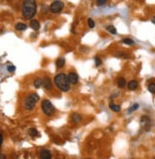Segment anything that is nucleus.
<instances>
[{
  "mask_svg": "<svg viewBox=\"0 0 155 159\" xmlns=\"http://www.w3.org/2000/svg\"><path fill=\"white\" fill-rule=\"evenodd\" d=\"M36 13L35 0H24L22 4V15L26 19H31Z\"/></svg>",
  "mask_w": 155,
  "mask_h": 159,
  "instance_id": "obj_1",
  "label": "nucleus"
},
{
  "mask_svg": "<svg viewBox=\"0 0 155 159\" xmlns=\"http://www.w3.org/2000/svg\"><path fill=\"white\" fill-rule=\"evenodd\" d=\"M55 83L61 91L66 92L70 89V81L64 74H59L55 78Z\"/></svg>",
  "mask_w": 155,
  "mask_h": 159,
  "instance_id": "obj_2",
  "label": "nucleus"
},
{
  "mask_svg": "<svg viewBox=\"0 0 155 159\" xmlns=\"http://www.w3.org/2000/svg\"><path fill=\"white\" fill-rule=\"evenodd\" d=\"M39 100V96L35 93H32L29 95V97L25 100V103H24V105H25V108L28 109V110H31L35 108L36 102Z\"/></svg>",
  "mask_w": 155,
  "mask_h": 159,
  "instance_id": "obj_3",
  "label": "nucleus"
},
{
  "mask_svg": "<svg viewBox=\"0 0 155 159\" xmlns=\"http://www.w3.org/2000/svg\"><path fill=\"white\" fill-rule=\"evenodd\" d=\"M41 108L43 110V112L45 113L47 116H51L55 113V108L54 105L51 103V102H49L48 100H44L42 103H41Z\"/></svg>",
  "mask_w": 155,
  "mask_h": 159,
  "instance_id": "obj_4",
  "label": "nucleus"
},
{
  "mask_svg": "<svg viewBox=\"0 0 155 159\" xmlns=\"http://www.w3.org/2000/svg\"><path fill=\"white\" fill-rule=\"evenodd\" d=\"M63 7H64V4H63V2H61V1H55L50 7V10L52 13H54V14H58V13H60V11L63 9Z\"/></svg>",
  "mask_w": 155,
  "mask_h": 159,
  "instance_id": "obj_5",
  "label": "nucleus"
},
{
  "mask_svg": "<svg viewBox=\"0 0 155 159\" xmlns=\"http://www.w3.org/2000/svg\"><path fill=\"white\" fill-rule=\"evenodd\" d=\"M141 125L142 127L145 128V130L148 131L151 128V121L148 116H142L141 118Z\"/></svg>",
  "mask_w": 155,
  "mask_h": 159,
  "instance_id": "obj_6",
  "label": "nucleus"
},
{
  "mask_svg": "<svg viewBox=\"0 0 155 159\" xmlns=\"http://www.w3.org/2000/svg\"><path fill=\"white\" fill-rule=\"evenodd\" d=\"M39 159H52L51 152L48 149H41L39 151Z\"/></svg>",
  "mask_w": 155,
  "mask_h": 159,
  "instance_id": "obj_7",
  "label": "nucleus"
},
{
  "mask_svg": "<svg viewBox=\"0 0 155 159\" xmlns=\"http://www.w3.org/2000/svg\"><path fill=\"white\" fill-rule=\"evenodd\" d=\"M68 79H69V81H70L71 83H73V84H76L77 82H78V80H79V78H78V75L74 73V72H72L69 74V76H68Z\"/></svg>",
  "mask_w": 155,
  "mask_h": 159,
  "instance_id": "obj_8",
  "label": "nucleus"
},
{
  "mask_svg": "<svg viewBox=\"0 0 155 159\" xmlns=\"http://www.w3.org/2000/svg\"><path fill=\"white\" fill-rule=\"evenodd\" d=\"M43 86H44V88L45 89H47V90H49V89H51L52 88V82H51L50 78L46 77L44 80H43Z\"/></svg>",
  "mask_w": 155,
  "mask_h": 159,
  "instance_id": "obj_9",
  "label": "nucleus"
},
{
  "mask_svg": "<svg viewBox=\"0 0 155 159\" xmlns=\"http://www.w3.org/2000/svg\"><path fill=\"white\" fill-rule=\"evenodd\" d=\"M71 119H72V122H74V123L78 124L80 123V121H81V116H80V114H78V113H74V114H72V116H71Z\"/></svg>",
  "mask_w": 155,
  "mask_h": 159,
  "instance_id": "obj_10",
  "label": "nucleus"
},
{
  "mask_svg": "<svg viewBox=\"0 0 155 159\" xmlns=\"http://www.w3.org/2000/svg\"><path fill=\"white\" fill-rule=\"evenodd\" d=\"M30 26H31V28H32L33 30H35V31H37L40 27L39 22L37 20H32L30 22Z\"/></svg>",
  "mask_w": 155,
  "mask_h": 159,
  "instance_id": "obj_11",
  "label": "nucleus"
},
{
  "mask_svg": "<svg viewBox=\"0 0 155 159\" xmlns=\"http://www.w3.org/2000/svg\"><path fill=\"white\" fill-rule=\"evenodd\" d=\"M128 89H130V90H135L136 88L138 87V82H136V81H130L129 82H128Z\"/></svg>",
  "mask_w": 155,
  "mask_h": 159,
  "instance_id": "obj_12",
  "label": "nucleus"
},
{
  "mask_svg": "<svg viewBox=\"0 0 155 159\" xmlns=\"http://www.w3.org/2000/svg\"><path fill=\"white\" fill-rule=\"evenodd\" d=\"M56 64H57V67H58V68H61V67H63V65L65 64L64 58H59V59L57 60Z\"/></svg>",
  "mask_w": 155,
  "mask_h": 159,
  "instance_id": "obj_13",
  "label": "nucleus"
},
{
  "mask_svg": "<svg viewBox=\"0 0 155 159\" xmlns=\"http://www.w3.org/2000/svg\"><path fill=\"white\" fill-rule=\"evenodd\" d=\"M15 29L18 30V31H24V30L27 29V25L24 24V23H17L15 25Z\"/></svg>",
  "mask_w": 155,
  "mask_h": 159,
  "instance_id": "obj_14",
  "label": "nucleus"
},
{
  "mask_svg": "<svg viewBox=\"0 0 155 159\" xmlns=\"http://www.w3.org/2000/svg\"><path fill=\"white\" fill-rule=\"evenodd\" d=\"M109 108L111 109V110L115 111V112H118V111H120L121 107H120V105H118V104H115V103H110V104H109Z\"/></svg>",
  "mask_w": 155,
  "mask_h": 159,
  "instance_id": "obj_15",
  "label": "nucleus"
},
{
  "mask_svg": "<svg viewBox=\"0 0 155 159\" xmlns=\"http://www.w3.org/2000/svg\"><path fill=\"white\" fill-rule=\"evenodd\" d=\"M106 30L109 32L110 34H112V35H116L117 34V30H116V28L114 26H107L106 27Z\"/></svg>",
  "mask_w": 155,
  "mask_h": 159,
  "instance_id": "obj_16",
  "label": "nucleus"
},
{
  "mask_svg": "<svg viewBox=\"0 0 155 159\" xmlns=\"http://www.w3.org/2000/svg\"><path fill=\"white\" fill-rule=\"evenodd\" d=\"M42 83H43V82H42L41 79H35V82H34V85H35V88H39Z\"/></svg>",
  "mask_w": 155,
  "mask_h": 159,
  "instance_id": "obj_17",
  "label": "nucleus"
},
{
  "mask_svg": "<svg viewBox=\"0 0 155 159\" xmlns=\"http://www.w3.org/2000/svg\"><path fill=\"white\" fill-rule=\"evenodd\" d=\"M29 134L32 137H35V136L38 135V131L35 128H29Z\"/></svg>",
  "mask_w": 155,
  "mask_h": 159,
  "instance_id": "obj_18",
  "label": "nucleus"
},
{
  "mask_svg": "<svg viewBox=\"0 0 155 159\" xmlns=\"http://www.w3.org/2000/svg\"><path fill=\"white\" fill-rule=\"evenodd\" d=\"M125 83H126V82H125V80L124 79V78L119 79V81H118V85H119V87H121V88L125 87Z\"/></svg>",
  "mask_w": 155,
  "mask_h": 159,
  "instance_id": "obj_19",
  "label": "nucleus"
},
{
  "mask_svg": "<svg viewBox=\"0 0 155 159\" xmlns=\"http://www.w3.org/2000/svg\"><path fill=\"white\" fill-rule=\"evenodd\" d=\"M123 42L125 44H128V45H133L134 44V41L132 40L131 38H124L123 39Z\"/></svg>",
  "mask_w": 155,
  "mask_h": 159,
  "instance_id": "obj_20",
  "label": "nucleus"
},
{
  "mask_svg": "<svg viewBox=\"0 0 155 159\" xmlns=\"http://www.w3.org/2000/svg\"><path fill=\"white\" fill-rule=\"evenodd\" d=\"M138 108H139V104H138V103H134L131 108H129V109H128V113H132L133 111H135Z\"/></svg>",
  "mask_w": 155,
  "mask_h": 159,
  "instance_id": "obj_21",
  "label": "nucleus"
},
{
  "mask_svg": "<svg viewBox=\"0 0 155 159\" xmlns=\"http://www.w3.org/2000/svg\"><path fill=\"white\" fill-rule=\"evenodd\" d=\"M148 90L150 93H155V83H150L148 85Z\"/></svg>",
  "mask_w": 155,
  "mask_h": 159,
  "instance_id": "obj_22",
  "label": "nucleus"
},
{
  "mask_svg": "<svg viewBox=\"0 0 155 159\" xmlns=\"http://www.w3.org/2000/svg\"><path fill=\"white\" fill-rule=\"evenodd\" d=\"M88 26L90 27L91 29L95 27V22H94V20H93L92 18H89V19H88Z\"/></svg>",
  "mask_w": 155,
  "mask_h": 159,
  "instance_id": "obj_23",
  "label": "nucleus"
},
{
  "mask_svg": "<svg viewBox=\"0 0 155 159\" xmlns=\"http://www.w3.org/2000/svg\"><path fill=\"white\" fill-rule=\"evenodd\" d=\"M7 69H8V71L9 72H15V67L14 66V65H8V67H7Z\"/></svg>",
  "mask_w": 155,
  "mask_h": 159,
  "instance_id": "obj_24",
  "label": "nucleus"
},
{
  "mask_svg": "<svg viewBox=\"0 0 155 159\" xmlns=\"http://www.w3.org/2000/svg\"><path fill=\"white\" fill-rule=\"evenodd\" d=\"M95 63H96V66H99L101 64V61H100L99 58H96L95 59Z\"/></svg>",
  "mask_w": 155,
  "mask_h": 159,
  "instance_id": "obj_25",
  "label": "nucleus"
},
{
  "mask_svg": "<svg viewBox=\"0 0 155 159\" xmlns=\"http://www.w3.org/2000/svg\"><path fill=\"white\" fill-rule=\"evenodd\" d=\"M117 56L121 57V58H125V59H128V58H129L128 55H126V54H123V53H119Z\"/></svg>",
  "mask_w": 155,
  "mask_h": 159,
  "instance_id": "obj_26",
  "label": "nucleus"
},
{
  "mask_svg": "<svg viewBox=\"0 0 155 159\" xmlns=\"http://www.w3.org/2000/svg\"><path fill=\"white\" fill-rule=\"evenodd\" d=\"M105 1H106V0H97V2H98V4H99V5H102V4H105Z\"/></svg>",
  "mask_w": 155,
  "mask_h": 159,
  "instance_id": "obj_27",
  "label": "nucleus"
},
{
  "mask_svg": "<svg viewBox=\"0 0 155 159\" xmlns=\"http://www.w3.org/2000/svg\"><path fill=\"white\" fill-rule=\"evenodd\" d=\"M0 145H2L3 144V136H2V134H0Z\"/></svg>",
  "mask_w": 155,
  "mask_h": 159,
  "instance_id": "obj_28",
  "label": "nucleus"
},
{
  "mask_svg": "<svg viewBox=\"0 0 155 159\" xmlns=\"http://www.w3.org/2000/svg\"><path fill=\"white\" fill-rule=\"evenodd\" d=\"M0 159H6V155H4V154H0Z\"/></svg>",
  "mask_w": 155,
  "mask_h": 159,
  "instance_id": "obj_29",
  "label": "nucleus"
},
{
  "mask_svg": "<svg viewBox=\"0 0 155 159\" xmlns=\"http://www.w3.org/2000/svg\"><path fill=\"white\" fill-rule=\"evenodd\" d=\"M151 21H152V23H154L155 24V16L152 17V19H151Z\"/></svg>",
  "mask_w": 155,
  "mask_h": 159,
  "instance_id": "obj_30",
  "label": "nucleus"
},
{
  "mask_svg": "<svg viewBox=\"0 0 155 159\" xmlns=\"http://www.w3.org/2000/svg\"><path fill=\"white\" fill-rule=\"evenodd\" d=\"M153 159H155V157H154V158H153Z\"/></svg>",
  "mask_w": 155,
  "mask_h": 159,
  "instance_id": "obj_31",
  "label": "nucleus"
}]
</instances>
